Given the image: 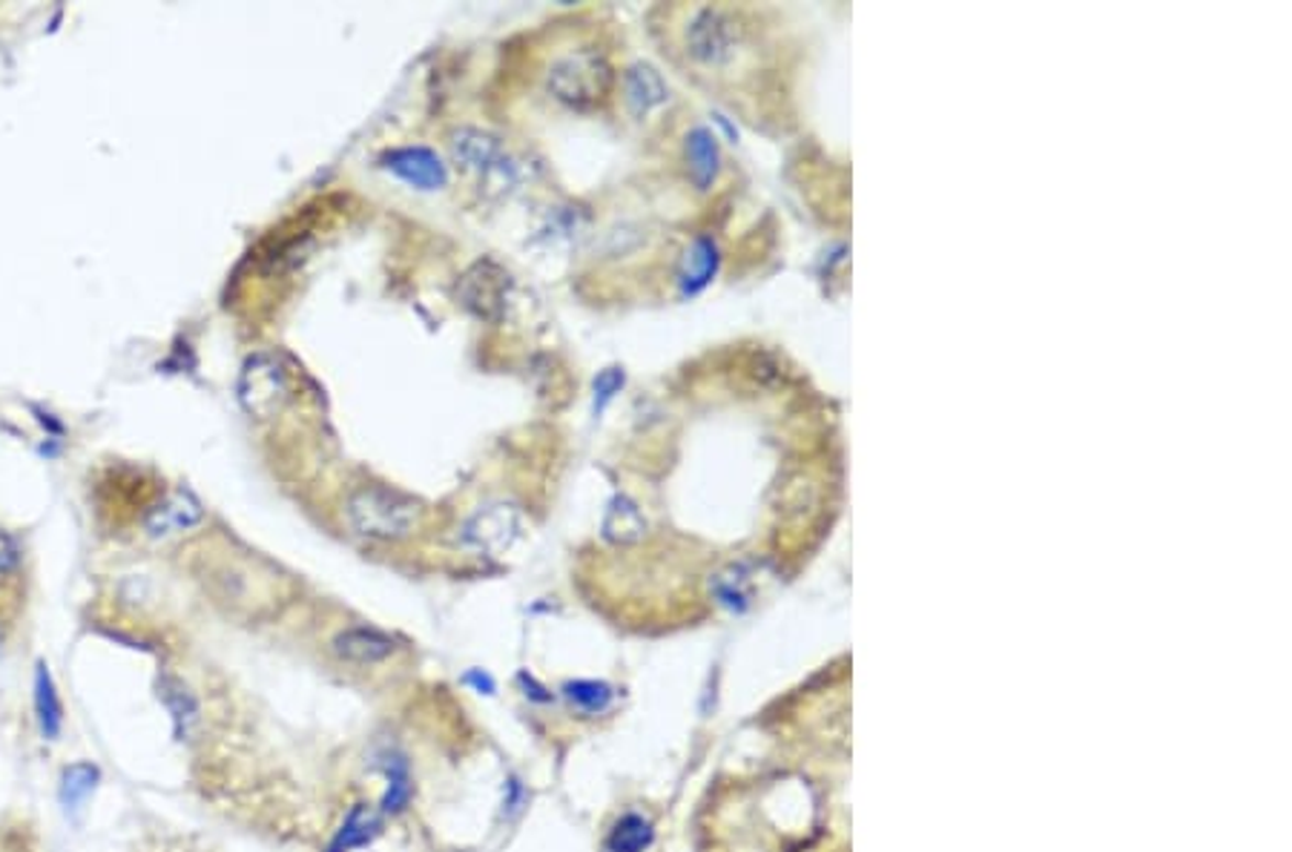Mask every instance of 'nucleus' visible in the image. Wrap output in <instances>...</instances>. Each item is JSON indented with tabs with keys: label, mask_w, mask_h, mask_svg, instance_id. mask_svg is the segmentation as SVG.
<instances>
[{
	"label": "nucleus",
	"mask_w": 1292,
	"mask_h": 852,
	"mask_svg": "<svg viewBox=\"0 0 1292 852\" xmlns=\"http://www.w3.org/2000/svg\"><path fill=\"white\" fill-rule=\"evenodd\" d=\"M386 778H388V793H386V798H382V812H386V816H397V812H402V809H405V804H409V798H411L409 766H405V761H402L400 755L386 758Z\"/></svg>",
	"instance_id": "nucleus-22"
},
{
	"label": "nucleus",
	"mask_w": 1292,
	"mask_h": 852,
	"mask_svg": "<svg viewBox=\"0 0 1292 852\" xmlns=\"http://www.w3.org/2000/svg\"><path fill=\"white\" fill-rule=\"evenodd\" d=\"M32 697H35V718L37 729H41V738H44V741H58L60 727H64V706H60L58 690H55V681L53 675H49L46 663H37L35 695Z\"/></svg>",
	"instance_id": "nucleus-15"
},
{
	"label": "nucleus",
	"mask_w": 1292,
	"mask_h": 852,
	"mask_svg": "<svg viewBox=\"0 0 1292 852\" xmlns=\"http://www.w3.org/2000/svg\"><path fill=\"white\" fill-rule=\"evenodd\" d=\"M512 296V279L498 261L480 259L460 279V299L477 320L500 322Z\"/></svg>",
	"instance_id": "nucleus-6"
},
{
	"label": "nucleus",
	"mask_w": 1292,
	"mask_h": 852,
	"mask_svg": "<svg viewBox=\"0 0 1292 852\" xmlns=\"http://www.w3.org/2000/svg\"><path fill=\"white\" fill-rule=\"evenodd\" d=\"M621 388H624V373L617 371V368L603 371L601 377L594 379V411L601 414V411L606 408V402H610Z\"/></svg>",
	"instance_id": "nucleus-23"
},
{
	"label": "nucleus",
	"mask_w": 1292,
	"mask_h": 852,
	"mask_svg": "<svg viewBox=\"0 0 1292 852\" xmlns=\"http://www.w3.org/2000/svg\"><path fill=\"white\" fill-rule=\"evenodd\" d=\"M452 153L454 161L460 164L463 170L477 172V176L491 181L494 187L512 184L514 176H517V167L512 164V158L505 156L500 138L483 133V130H475V126H463V130L454 133Z\"/></svg>",
	"instance_id": "nucleus-5"
},
{
	"label": "nucleus",
	"mask_w": 1292,
	"mask_h": 852,
	"mask_svg": "<svg viewBox=\"0 0 1292 852\" xmlns=\"http://www.w3.org/2000/svg\"><path fill=\"white\" fill-rule=\"evenodd\" d=\"M523 534V517L517 512V505L512 503H491L483 505L480 512L468 517L463 526V540L475 551L483 554H503L521 540Z\"/></svg>",
	"instance_id": "nucleus-7"
},
{
	"label": "nucleus",
	"mask_w": 1292,
	"mask_h": 852,
	"mask_svg": "<svg viewBox=\"0 0 1292 852\" xmlns=\"http://www.w3.org/2000/svg\"><path fill=\"white\" fill-rule=\"evenodd\" d=\"M423 508L411 497L386 485H365L345 503L348 526L368 540H402L420 526Z\"/></svg>",
	"instance_id": "nucleus-2"
},
{
	"label": "nucleus",
	"mask_w": 1292,
	"mask_h": 852,
	"mask_svg": "<svg viewBox=\"0 0 1292 852\" xmlns=\"http://www.w3.org/2000/svg\"><path fill=\"white\" fill-rule=\"evenodd\" d=\"M655 841V823L641 812H626L606 836L610 852H646Z\"/></svg>",
	"instance_id": "nucleus-19"
},
{
	"label": "nucleus",
	"mask_w": 1292,
	"mask_h": 852,
	"mask_svg": "<svg viewBox=\"0 0 1292 852\" xmlns=\"http://www.w3.org/2000/svg\"><path fill=\"white\" fill-rule=\"evenodd\" d=\"M238 405L256 419H270L290 400V373L274 354H253L238 373Z\"/></svg>",
	"instance_id": "nucleus-4"
},
{
	"label": "nucleus",
	"mask_w": 1292,
	"mask_h": 852,
	"mask_svg": "<svg viewBox=\"0 0 1292 852\" xmlns=\"http://www.w3.org/2000/svg\"><path fill=\"white\" fill-rule=\"evenodd\" d=\"M379 827H382V821H379L377 812L371 807H365V804H357V807H350L342 827L336 830L327 852H350L357 850V847L371 844L374 838L379 836Z\"/></svg>",
	"instance_id": "nucleus-16"
},
{
	"label": "nucleus",
	"mask_w": 1292,
	"mask_h": 852,
	"mask_svg": "<svg viewBox=\"0 0 1292 852\" xmlns=\"http://www.w3.org/2000/svg\"><path fill=\"white\" fill-rule=\"evenodd\" d=\"M98 781H101V770H98L96 764H90V761H78V764L67 766V770L60 772L58 784L60 807L67 809V812H75V809L81 807V804H87V798L96 793Z\"/></svg>",
	"instance_id": "nucleus-18"
},
{
	"label": "nucleus",
	"mask_w": 1292,
	"mask_h": 852,
	"mask_svg": "<svg viewBox=\"0 0 1292 852\" xmlns=\"http://www.w3.org/2000/svg\"><path fill=\"white\" fill-rule=\"evenodd\" d=\"M21 563V546L12 534L0 531V571H15Z\"/></svg>",
	"instance_id": "nucleus-24"
},
{
	"label": "nucleus",
	"mask_w": 1292,
	"mask_h": 852,
	"mask_svg": "<svg viewBox=\"0 0 1292 852\" xmlns=\"http://www.w3.org/2000/svg\"><path fill=\"white\" fill-rule=\"evenodd\" d=\"M382 167L388 172H394L409 187H414V190H423V193H434V190H443L448 184L446 164L439 161L437 153L428 147L391 149L382 158Z\"/></svg>",
	"instance_id": "nucleus-8"
},
{
	"label": "nucleus",
	"mask_w": 1292,
	"mask_h": 852,
	"mask_svg": "<svg viewBox=\"0 0 1292 852\" xmlns=\"http://www.w3.org/2000/svg\"><path fill=\"white\" fill-rule=\"evenodd\" d=\"M523 800H526V798H523V786L512 778V781H509V795H505V816H509V818L517 816V812H521V809H523L521 807Z\"/></svg>",
	"instance_id": "nucleus-27"
},
{
	"label": "nucleus",
	"mask_w": 1292,
	"mask_h": 852,
	"mask_svg": "<svg viewBox=\"0 0 1292 852\" xmlns=\"http://www.w3.org/2000/svg\"><path fill=\"white\" fill-rule=\"evenodd\" d=\"M683 158H687V172H690L692 184L699 190H710L715 184L721 170V153L715 135L706 126H692L683 142Z\"/></svg>",
	"instance_id": "nucleus-12"
},
{
	"label": "nucleus",
	"mask_w": 1292,
	"mask_h": 852,
	"mask_svg": "<svg viewBox=\"0 0 1292 852\" xmlns=\"http://www.w3.org/2000/svg\"><path fill=\"white\" fill-rule=\"evenodd\" d=\"M719 245L710 236H699L683 253L681 267H678V284H681L683 296H695L706 284L713 282V276L719 273Z\"/></svg>",
	"instance_id": "nucleus-11"
},
{
	"label": "nucleus",
	"mask_w": 1292,
	"mask_h": 852,
	"mask_svg": "<svg viewBox=\"0 0 1292 852\" xmlns=\"http://www.w3.org/2000/svg\"><path fill=\"white\" fill-rule=\"evenodd\" d=\"M158 697H162L167 711H170L176 738H179V741H187V738L193 735L196 724H199V700H196V695L187 690L179 677L167 675L158 683Z\"/></svg>",
	"instance_id": "nucleus-14"
},
{
	"label": "nucleus",
	"mask_w": 1292,
	"mask_h": 852,
	"mask_svg": "<svg viewBox=\"0 0 1292 852\" xmlns=\"http://www.w3.org/2000/svg\"><path fill=\"white\" fill-rule=\"evenodd\" d=\"M0 652H3V626H0Z\"/></svg>",
	"instance_id": "nucleus-28"
},
{
	"label": "nucleus",
	"mask_w": 1292,
	"mask_h": 852,
	"mask_svg": "<svg viewBox=\"0 0 1292 852\" xmlns=\"http://www.w3.org/2000/svg\"><path fill=\"white\" fill-rule=\"evenodd\" d=\"M744 46V30L733 12L721 7L692 9L683 26V49L699 67L719 72L736 64Z\"/></svg>",
	"instance_id": "nucleus-3"
},
{
	"label": "nucleus",
	"mask_w": 1292,
	"mask_h": 852,
	"mask_svg": "<svg viewBox=\"0 0 1292 852\" xmlns=\"http://www.w3.org/2000/svg\"><path fill=\"white\" fill-rule=\"evenodd\" d=\"M644 531L646 523L644 517H641L638 505L632 503L630 497H624V494L612 500L606 514H603V537L610 542L626 546V542H638L641 537H644Z\"/></svg>",
	"instance_id": "nucleus-17"
},
{
	"label": "nucleus",
	"mask_w": 1292,
	"mask_h": 852,
	"mask_svg": "<svg viewBox=\"0 0 1292 852\" xmlns=\"http://www.w3.org/2000/svg\"><path fill=\"white\" fill-rule=\"evenodd\" d=\"M463 683H466V686H471L477 695H494V692H498V683H494V677H491L489 672H483V669H471V672H466Z\"/></svg>",
	"instance_id": "nucleus-25"
},
{
	"label": "nucleus",
	"mask_w": 1292,
	"mask_h": 852,
	"mask_svg": "<svg viewBox=\"0 0 1292 852\" xmlns=\"http://www.w3.org/2000/svg\"><path fill=\"white\" fill-rule=\"evenodd\" d=\"M204 519V508L190 491L179 489L170 491L167 497L158 500L144 517V528L149 537H170V534H181L187 528L199 526Z\"/></svg>",
	"instance_id": "nucleus-9"
},
{
	"label": "nucleus",
	"mask_w": 1292,
	"mask_h": 852,
	"mask_svg": "<svg viewBox=\"0 0 1292 852\" xmlns=\"http://www.w3.org/2000/svg\"><path fill=\"white\" fill-rule=\"evenodd\" d=\"M713 592L724 608H729V612H744V608L753 603L750 574H747L742 565H733V569L721 571L713 580Z\"/></svg>",
	"instance_id": "nucleus-20"
},
{
	"label": "nucleus",
	"mask_w": 1292,
	"mask_h": 852,
	"mask_svg": "<svg viewBox=\"0 0 1292 852\" xmlns=\"http://www.w3.org/2000/svg\"><path fill=\"white\" fill-rule=\"evenodd\" d=\"M612 83H615V72H612L610 58L592 46L560 55L557 60H552L549 72H546V87L552 96L560 104L580 112L603 104L610 98Z\"/></svg>",
	"instance_id": "nucleus-1"
},
{
	"label": "nucleus",
	"mask_w": 1292,
	"mask_h": 852,
	"mask_svg": "<svg viewBox=\"0 0 1292 852\" xmlns=\"http://www.w3.org/2000/svg\"><path fill=\"white\" fill-rule=\"evenodd\" d=\"M517 683L523 686V695H526L528 700H537V704H549L552 700V692L543 690L541 683H537L532 675H526V672H521V675H517Z\"/></svg>",
	"instance_id": "nucleus-26"
},
{
	"label": "nucleus",
	"mask_w": 1292,
	"mask_h": 852,
	"mask_svg": "<svg viewBox=\"0 0 1292 852\" xmlns=\"http://www.w3.org/2000/svg\"><path fill=\"white\" fill-rule=\"evenodd\" d=\"M560 692L575 709L587 711V715L610 709V704L615 700V690L603 681H566Z\"/></svg>",
	"instance_id": "nucleus-21"
},
{
	"label": "nucleus",
	"mask_w": 1292,
	"mask_h": 852,
	"mask_svg": "<svg viewBox=\"0 0 1292 852\" xmlns=\"http://www.w3.org/2000/svg\"><path fill=\"white\" fill-rule=\"evenodd\" d=\"M331 649H334V654L339 660L368 666V663H379V660L391 658L397 643L388 638V635H382V631L368 629V626H357V629L339 631L334 638V643H331Z\"/></svg>",
	"instance_id": "nucleus-10"
},
{
	"label": "nucleus",
	"mask_w": 1292,
	"mask_h": 852,
	"mask_svg": "<svg viewBox=\"0 0 1292 852\" xmlns=\"http://www.w3.org/2000/svg\"><path fill=\"white\" fill-rule=\"evenodd\" d=\"M624 96L626 104H630V110L635 112V115H646V112H653L655 107H661L664 101H667L669 92L661 75L655 72L653 67H646V64H638V67L626 69Z\"/></svg>",
	"instance_id": "nucleus-13"
}]
</instances>
